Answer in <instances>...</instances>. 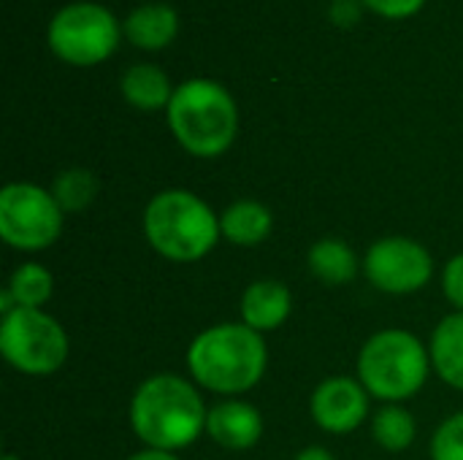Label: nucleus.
Instances as JSON below:
<instances>
[{
  "label": "nucleus",
  "mask_w": 463,
  "mask_h": 460,
  "mask_svg": "<svg viewBox=\"0 0 463 460\" xmlns=\"http://www.w3.org/2000/svg\"><path fill=\"white\" fill-rule=\"evenodd\" d=\"M206 407L195 388L174 374L146 380L130 401V426L136 437L160 453L190 447L206 428Z\"/></svg>",
  "instance_id": "1"
},
{
  "label": "nucleus",
  "mask_w": 463,
  "mask_h": 460,
  "mask_svg": "<svg viewBox=\"0 0 463 460\" xmlns=\"http://www.w3.org/2000/svg\"><path fill=\"white\" fill-rule=\"evenodd\" d=\"M187 369L193 380L212 393H244L255 388L266 371V342L244 323L206 328L187 350Z\"/></svg>",
  "instance_id": "2"
},
{
  "label": "nucleus",
  "mask_w": 463,
  "mask_h": 460,
  "mask_svg": "<svg viewBox=\"0 0 463 460\" xmlns=\"http://www.w3.org/2000/svg\"><path fill=\"white\" fill-rule=\"evenodd\" d=\"M165 111L176 141L195 157L222 155L239 133L233 98L209 79H190L176 87Z\"/></svg>",
  "instance_id": "3"
},
{
  "label": "nucleus",
  "mask_w": 463,
  "mask_h": 460,
  "mask_svg": "<svg viewBox=\"0 0 463 460\" xmlns=\"http://www.w3.org/2000/svg\"><path fill=\"white\" fill-rule=\"evenodd\" d=\"M146 241L174 263H193L206 258L220 239V220L214 211L187 190H165L155 195L144 211Z\"/></svg>",
  "instance_id": "4"
},
{
  "label": "nucleus",
  "mask_w": 463,
  "mask_h": 460,
  "mask_svg": "<svg viewBox=\"0 0 463 460\" xmlns=\"http://www.w3.org/2000/svg\"><path fill=\"white\" fill-rule=\"evenodd\" d=\"M431 352L407 331L391 328L374 333L358 355L361 385L383 401L412 399L429 377Z\"/></svg>",
  "instance_id": "5"
},
{
  "label": "nucleus",
  "mask_w": 463,
  "mask_h": 460,
  "mask_svg": "<svg viewBox=\"0 0 463 460\" xmlns=\"http://www.w3.org/2000/svg\"><path fill=\"white\" fill-rule=\"evenodd\" d=\"M0 352L22 374L46 377L65 363L68 336L62 325L46 312L16 306L8 314H3Z\"/></svg>",
  "instance_id": "6"
},
{
  "label": "nucleus",
  "mask_w": 463,
  "mask_h": 460,
  "mask_svg": "<svg viewBox=\"0 0 463 460\" xmlns=\"http://www.w3.org/2000/svg\"><path fill=\"white\" fill-rule=\"evenodd\" d=\"M62 209L52 192L38 184L14 182L0 192V236L8 247L38 252L62 233Z\"/></svg>",
  "instance_id": "7"
},
{
  "label": "nucleus",
  "mask_w": 463,
  "mask_h": 460,
  "mask_svg": "<svg viewBox=\"0 0 463 460\" xmlns=\"http://www.w3.org/2000/svg\"><path fill=\"white\" fill-rule=\"evenodd\" d=\"M119 41V24L109 8L98 3H73L54 14L49 24L52 52L73 65H95L106 60Z\"/></svg>",
  "instance_id": "8"
},
{
  "label": "nucleus",
  "mask_w": 463,
  "mask_h": 460,
  "mask_svg": "<svg viewBox=\"0 0 463 460\" xmlns=\"http://www.w3.org/2000/svg\"><path fill=\"white\" fill-rule=\"evenodd\" d=\"M364 268L377 290L391 296H407L429 285L434 274V260L423 244L404 236H388L372 244Z\"/></svg>",
  "instance_id": "9"
},
{
  "label": "nucleus",
  "mask_w": 463,
  "mask_h": 460,
  "mask_svg": "<svg viewBox=\"0 0 463 460\" xmlns=\"http://www.w3.org/2000/svg\"><path fill=\"white\" fill-rule=\"evenodd\" d=\"M369 390L347 377H334L312 393V418L328 434H350L369 415Z\"/></svg>",
  "instance_id": "10"
},
{
  "label": "nucleus",
  "mask_w": 463,
  "mask_h": 460,
  "mask_svg": "<svg viewBox=\"0 0 463 460\" xmlns=\"http://www.w3.org/2000/svg\"><path fill=\"white\" fill-rule=\"evenodd\" d=\"M206 431L225 450H250L263 434V418L247 401H222L209 409Z\"/></svg>",
  "instance_id": "11"
},
{
  "label": "nucleus",
  "mask_w": 463,
  "mask_h": 460,
  "mask_svg": "<svg viewBox=\"0 0 463 460\" xmlns=\"http://www.w3.org/2000/svg\"><path fill=\"white\" fill-rule=\"evenodd\" d=\"M290 306H293V298L282 282H274V279L252 282L241 296V320L252 331L266 333V331L279 328L288 320Z\"/></svg>",
  "instance_id": "12"
},
{
  "label": "nucleus",
  "mask_w": 463,
  "mask_h": 460,
  "mask_svg": "<svg viewBox=\"0 0 463 460\" xmlns=\"http://www.w3.org/2000/svg\"><path fill=\"white\" fill-rule=\"evenodd\" d=\"M271 211L258 201H236L220 217V230L231 244L258 247L271 233Z\"/></svg>",
  "instance_id": "13"
},
{
  "label": "nucleus",
  "mask_w": 463,
  "mask_h": 460,
  "mask_svg": "<svg viewBox=\"0 0 463 460\" xmlns=\"http://www.w3.org/2000/svg\"><path fill=\"white\" fill-rule=\"evenodd\" d=\"M179 30L176 11L163 3H149L136 8L125 22V35L141 49H160L174 41Z\"/></svg>",
  "instance_id": "14"
},
{
  "label": "nucleus",
  "mask_w": 463,
  "mask_h": 460,
  "mask_svg": "<svg viewBox=\"0 0 463 460\" xmlns=\"http://www.w3.org/2000/svg\"><path fill=\"white\" fill-rule=\"evenodd\" d=\"M431 361L437 374L463 390V312L445 317L431 336Z\"/></svg>",
  "instance_id": "15"
},
{
  "label": "nucleus",
  "mask_w": 463,
  "mask_h": 460,
  "mask_svg": "<svg viewBox=\"0 0 463 460\" xmlns=\"http://www.w3.org/2000/svg\"><path fill=\"white\" fill-rule=\"evenodd\" d=\"M122 95L130 106L144 108V111H155V108H168L174 89L168 76L157 68V65H133L125 76H122Z\"/></svg>",
  "instance_id": "16"
},
{
  "label": "nucleus",
  "mask_w": 463,
  "mask_h": 460,
  "mask_svg": "<svg viewBox=\"0 0 463 460\" xmlns=\"http://www.w3.org/2000/svg\"><path fill=\"white\" fill-rule=\"evenodd\" d=\"M309 271L328 287H339L355 279L358 258L355 252L339 239H320L309 249Z\"/></svg>",
  "instance_id": "17"
},
{
  "label": "nucleus",
  "mask_w": 463,
  "mask_h": 460,
  "mask_svg": "<svg viewBox=\"0 0 463 460\" xmlns=\"http://www.w3.org/2000/svg\"><path fill=\"white\" fill-rule=\"evenodd\" d=\"M372 434L377 445L388 453H402L412 445L415 439V420L407 409L402 407H385L374 415L372 420Z\"/></svg>",
  "instance_id": "18"
},
{
  "label": "nucleus",
  "mask_w": 463,
  "mask_h": 460,
  "mask_svg": "<svg viewBox=\"0 0 463 460\" xmlns=\"http://www.w3.org/2000/svg\"><path fill=\"white\" fill-rule=\"evenodd\" d=\"M8 293L14 296L16 306L38 309L52 296V274L38 263H24L14 271L8 282Z\"/></svg>",
  "instance_id": "19"
},
{
  "label": "nucleus",
  "mask_w": 463,
  "mask_h": 460,
  "mask_svg": "<svg viewBox=\"0 0 463 460\" xmlns=\"http://www.w3.org/2000/svg\"><path fill=\"white\" fill-rule=\"evenodd\" d=\"M98 192V182L90 171H81V168H71L65 174H60L54 179V187H52V195L54 201L60 203L62 211H81L92 203Z\"/></svg>",
  "instance_id": "20"
},
{
  "label": "nucleus",
  "mask_w": 463,
  "mask_h": 460,
  "mask_svg": "<svg viewBox=\"0 0 463 460\" xmlns=\"http://www.w3.org/2000/svg\"><path fill=\"white\" fill-rule=\"evenodd\" d=\"M434 460H463V412L448 418L431 439Z\"/></svg>",
  "instance_id": "21"
},
{
  "label": "nucleus",
  "mask_w": 463,
  "mask_h": 460,
  "mask_svg": "<svg viewBox=\"0 0 463 460\" xmlns=\"http://www.w3.org/2000/svg\"><path fill=\"white\" fill-rule=\"evenodd\" d=\"M442 287H445L448 301H450L456 309H461L463 312V255H456V258L445 266Z\"/></svg>",
  "instance_id": "22"
},
{
  "label": "nucleus",
  "mask_w": 463,
  "mask_h": 460,
  "mask_svg": "<svg viewBox=\"0 0 463 460\" xmlns=\"http://www.w3.org/2000/svg\"><path fill=\"white\" fill-rule=\"evenodd\" d=\"M372 11L383 14V16H391V19H404V16H412L426 0H364Z\"/></svg>",
  "instance_id": "23"
},
{
  "label": "nucleus",
  "mask_w": 463,
  "mask_h": 460,
  "mask_svg": "<svg viewBox=\"0 0 463 460\" xmlns=\"http://www.w3.org/2000/svg\"><path fill=\"white\" fill-rule=\"evenodd\" d=\"M334 19L342 22V24L355 22V19H358V5H355V0H336V3H334Z\"/></svg>",
  "instance_id": "24"
},
{
  "label": "nucleus",
  "mask_w": 463,
  "mask_h": 460,
  "mask_svg": "<svg viewBox=\"0 0 463 460\" xmlns=\"http://www.w3.org/2000/svg\"><path fill=\"white\" fill-rule=\"evenodd\" d=\"M296 460H334V455L323 447H307L296 455Z\"/></svg>",
  "instance_id": "25"
},
{
  "label": "nucleus",
  "mask_w": 463,
  "mask_h": 460,
  "mask_svg": "<svg viewBox=\"0 0 463 460\" xmlns=\"http://www.w3.org/2000/svg\"><path fill=\"white\" fill-rule=\"evenodd\" d=\"M128 460H179L174 458V453H160V450H144V453H136L133 458Z\"/></svg>",
  "instance_id": "26"
},
{
  "label": "nucleus",
  "mask_w": 463,
  "mask_h": 460,
  "mask_svg": "<svg viewBox=\"0 0 463 460\" xmlns=\"http://www.w3.org/2000/svg\"><path fill=\"white\" fill-rule=\"evenodd\" d=\"M3 460H19V458H16V455H5V458H3Z\"/></svg>",
  "instance_id": "27"
}]
</instances>
